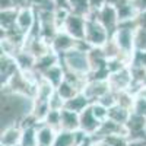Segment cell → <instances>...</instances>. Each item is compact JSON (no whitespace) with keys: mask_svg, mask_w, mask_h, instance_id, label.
Listing matches in <instances>:
<instances>
[{"mask_svg":"<svg viewBox=\"0 0 146 146\" xmlns=\"http://www.w3.org/2000/svg\"><path fill=\"white\" fill-rule=\"evenodd\" d=\"M60 62L64 66L67 72H73L76 75L89 78L92 73L91 62H89V51L80 50V48H73V50L60 56Z\"/></svg>","mask_w":146,"mask_h":146,"instance_id":"cell-2","label":"cell"},{"mask_svg":"<svg viewBox=\"0 0 146 146\" xmlns=\"http://www.w3.org/2000/svg\"><path fill=\"white\" fill-rule=\"evenodd\" d=\"M67 6L72 13L80 15V16H86L92 10L89 0H67Z\"/></svg>","mask_w":146,"mask_h":146,"instance_id":"cell-22","label":"cell"},{"mask_svg":"<svg viewBox=\"0 0 146 146\" xmlns=\"http://www.w3.org/2000/svg\"><path fill=\"white\" fill-rule=\"evenodd\" d=\"M131 113L146 117V98H143V96H140V95H136L135 96V104H133V108H131Z\"/></svg>","mask_w":146,"mask_h":146,"instance_id":"cell-28","label":"cell"},{"mask_svg":"<svg viewBox=\"0 0 146 146\" xmlns=\"http://www.w3.org/2000/svg\"><path fill=\"white\" fill-rule=\"evenodd\" d=\"M86 18V29H85V42L91 48H102L107 41L111 38L105 27L96 18V10H91L89 13L85 16Z\"/></svg>","mask_w":146,"mask_h":146,"instance_id":"cell-3","label":"cell"},{"mask_svg":"<svg viewBox=\"0 0 146 146\" xmlns=\"http://www.w3.org/2000/svg\"><path fill=\"white\" fill-rule=\"evenodd\" d=\"M78 146H94V140H92V137H89L88 140H85V142L79 143Z\"/></svg>","mask_w":146,"mask_h":146,"instance_id":"cell-35","label":"cell"},{"mask_svg":"<svg viewBox=\"0 0 146 146\" xmlns=\"http://www.w3.org/2000/svg\"><path fill=\"white\" fill-rule=\"evenodd\" d=\"M7 9H15L12 6V0H2V10H7Z\"/></svg>","mask_w":146,"mask_h":146,"instance_id":"cell-33","label":"cell"},{"mask_svg":"<svg viewBox=\"0 0 146 146\" xmlns=\"http://www.w3.org/2000/svg\"><path fill=\"white\" fill-rule=\"evenodd\" d=\"M56 91H57V94H58V95L64 100V102H66V101H69V100H72L73 96H76V95L80 92L78 88H75L73 85H70L67 80H64V82H63L62 85H60V86H58Z\"/></svg>","mask_w":146,"mask_h":146,"instance_id":"cell-23","label":"cell"},{"mask_svg":"<svg viewBox=\"0 0 146 146\" xmlns=\"http://www.w3.org/2000/svg\"><path fill=\"white\" fill-rule=\"evenodd\" d=\"M117 15H118V25H120V23H123V22H129V21L137 19V16L140 13L136 10L135 6L126 0L124 3H121V5L117 6Z\"/></svg>","mask_w":146,"mask_h":146,"instance_id":"cell-16","label":"cell"},{"mask_svg":"<svg viewBox=\"0 0 146 146\" xmlns=\"http://www.w3.org/2000/svg\"><path fill=\"white\" fill-rule=\"evenodd\" d=\"M53 2L56 3L57 7H69L67 6V0H53Z\"/></svg>","mask_w":146,"mask_h":146,"instance_id":"cell-34","label":"cell"},{"mask_svg":"<svg viewBox=\"0 0 146 146\" xmlns=\"http://www.w3.org/2000/svg\"><path fill=\"white\" fill-rule=\"evenodd\" d=\"M57 133L58 131H56L54 129L41 123L36 126V143L38 146H53Z\"/></svg>","mask_w":146,"mask_h":146,"instance_id":"cell-15","label":"cell"},{"mask_svg":"<svg viewBox=\"0 0 146 146\" xmlns=\"http://www.w3.org/2000/svg\"><path fill=\"white\" fill-rule=\"evenodd\" d=\"M96 18L98 21L105 27V29L110 34H114L115 29L118 28V15H117V7L113 5H105L101 9L96 10Z\"/></svg>","mask_w":146,"mask_h":146,"instance_id":"cell-6","label":"cell"},{"mask_svg":"<svg viewBox=\"0 0 146 146\" xmlns=\"http://www.w3.org/2000/svg\"><path fill=\"white\" fill-rule=\"evenodd\" d=\"M41 76H42L47 82H50L53 86L57 89L60 85L64 82V79H66V69H64V66L62 64V62H60V63L54 64L53 67H50L48 70H45Z\"/></svg>","mask_w":146,"mask_h":146,"instance_id":"cell-12","label":"cell"},{"mask_svg":"<svg viewBox=\"0 0 146 146\" xmlns=\"http://www.w3.org/2000/svg\"><path fill=\"white\" fill-rule=\"evenodd\" d=\"M2 85L7 83L10 80V78L15 75V73L19 72V66L16 63V58L13 56H9V54H5L2 53Z\"/></svg>","mask_w":146,"mask_h":146,"instance_id":"cell-13","label":"cell"},{"mask_svg":"<svg viewBox=\"0 0 146 146\" xmlns=\"http://www.w3.org/2000/svg\"><path fill=\"white\" fill-rule=\"evenodd\" d=\"M85 96L91 101V104L98 102L105 94L110 92V85L107 79H89L82 91Z\"/></svg>","mask_w":146,"mask_h":146,"instance_id":"cell-5","label":"cell"},{"mask_svg":"<svg viewBox=\"0 0 146 146\" xmlns=\"http://www.w3.org/2000/svg\"><path fill=\"white\" fill-rule=\"evenodd\" d=\"M23 129L21 126H10L2 129V136H0V145L2 146H19L22 143Z\"/></svg>","mask_w":146,"mask_h":146,"instance_id":"cell-11","label":"cell"},{"mask_svg":"<svg viewBox=\"0 0 146 146\" xmlns=\"http://www.w3.org/2000/svg\"><path fill=\"white\" fill-rule=\"evenodd\" d=\"M91 107H92L94 115L98 118L100 121H104V120L108 118V108L107 107H104L100 102H94V104H91Z\"/></svg>","mask_w":146,"mask_h":146,"instance_id":"cell-29","label":"cell"},{"mask_svg":"<svg viewBox=\"0 0 146 146\" xmlns=\"http://www.w3.org/2000/svg\"><path fill=\"white\" fill-rule=\"evenodd\" d=\"M12 6L19 10V9L27 7V6H31V3H29V0H12Z\"/></svg>","mask_w":146,"mask_h":146,"instance_id":"cell-31","label":"cell"},{"mask_svg":"<svg viewBox=\"0 0 146 146\" xmlns=\"http://www.w3.org/2000/svg\"><path fill=\"white\" fill-rule=\"evenodd\" d=\"M76 45H78V40H75L72 35H69L64 29H60L51 41L53 51L57 53L58 56H62V54L73 50V48H76Z\"/></svg>","mask_w":146,"mask_h":146,"instance_id":"cell-8","label":"cell"},{"mask_svg":"<svg viewBox=\"0 0 146 146\" xmlns=\"http://www.w3.org/2000/svg\"><path fill=\"white\" fill-rule=\"evenodd\" d=\"M135 47L136 51L146 53V28L139 27L135 31Z\"/></svg>","mask_w":146,"mask_h":146,"instance_id":"cell-27","label":"cell"},{"mask_svg":"<svg viewBox=\"0 0 146 146\" xmlns=\"http://www.w3.org/2000/svg\"><path fill=\"white\" fill-rule=\"evenodd\" d=\"M23 129L22 136V146H38L36 143V126H27Z\"/></svg>","mask_w":146,"mask_h":146,"instance_id":"cell-24","label":"cell"},{"mask_svg":"<svg viewBox=\"0 0 146 146\" xmlns=\"http://www.w3.org/2000/svg\"><path fill=\"white\" fill-rule=\"evenodd\" d=\"M16 16H18V9L2 10V19H0L2 32H9L16 28Z\"/></svg>","mask_w":146,"mask_h":146,"instance_id":"cell-20","label":"cell"},{"mask_svg":"<svg viewBox=\"0 0 146 146\" xmlns=\"http://www.w3.org/2000/svg\"><path fill=\"white\" fill-rule=\"evenodd\" d=\"M16 58V63L19 66V70H32L35 69V64H36V57L29 53L28 50H22L15 56Z\"/></svg>","mask_w":146,"mask_h":146,"instance_id":"cell-18","label":"cell"},{"mask_svg":"<svg viewBox=\"0 0 146 146\" xmlns=\"http://www.w3.org/2000/svg\"><path fill=\"white\" fill-rule=\"evenodd\" d=\"M80 117V130L85 133L86 136L89 137H94L96 135V131H98L102 121H100L98 118H96L94 115V111H92V107L89 105L85 111H82L79 114Z\"/></svg>","mask_w":146,"mask_h":146,"instance_id":"cell-10","label":"cell"},{"mask_svg":"<svg viewBox=\"0 0 146 146\" xmlns=\"http://www.w3.org/2000/svg\"><path fill=\"white\" fill-rule=\"evenodd\" d=\"M36 22V10L32 6H27L23 9L18 10L16 16V29L21 31L22 34H28Z\"/></svg>","mask_w":146,"mask_h":146,"instance_id":"cell-9","label":"cell"},{"mask_svg":"<svg viewBox=\"0 0 146 146\" xmlns=\"http://www.w3.org/2000/svg\"><path fill=\"white\" fill-rule=\"evenodd\" d=\"M60 123H62V111H58V110H50L47 117L44 118V124L54 129L56 131H60Z\"/></svg>","mask_w":146,"mask_h":146,"instance_id":"cell-25","label":"cell"},{"mask_svg":"<svg viewBox=\"0 0 146 146\" xmlns=\"http://www.w3.org/2000/svg\"><path fill=\"white\" fill-rule=\"evenodd\" d=\"M78 145L79 143L76 131H66V130H60L53 143V146H78Z\"/></svg>","mask_w":146,"mask_h":146,"instance_id":"cell-21","label":"cell"},{"mask_svg":"<svg viewBox=\"0 0 146 146\" xmlns=\"http://www.w3.org/2000/svg\"><path fill=\"white\" fill-rule=\"evenodd\" d=\"M63 29L69 35H72L75 40L83 41L85 40V29H86V18L80 16V15L70 13V16L67 18Z\"/></svg>","mask_w":146,"mask_h":146,"instance_id":"cell-7","label":"cell"},{"mask_svg":"<svg viewBox=\"0 0 146 146\" xmlns=\"http://www.w3.org/2000/svg\"><path fill=\"white\" fill-rule=\"evenodd\" d=\"M107 80H108V85H110V91L114 92V94L123 92V91H130L131 85H133L130 67H124L123 70L108 75Z\"/></svg>","mask_w":146,"mask_h":146,"instance_id":"cell-4","label":"cell"},{"mask_svg":"<svg viewBox=\"0 0 146 146\" xmlns=\"http://www.w3.org/2000/svg\"><path fill=\"white\" fill-rule=\"evenodd\" d=\"M127 2L135 6L139 13H143V12H146V0H127Z\"/></svg>","mask_w":146,"mask_h":146,"instance_id":"cell-30","label":"cell"},{"mask_svg":"<svg viewBox=\"0 0 146 146\" xmlns=\"http://www.w3.org/2000/svg\"><path fill=\"white\" fill-rule=\"evenodd\" d=\"M131 115V111L124 107H121L118 104H115L114 107H111L108 110V118L115 121V123H120V124H126L129 118Z\"/></svg>","mask_w":146,"mask_h":146,"instance_id":"cell-19","label":"cell"},{"mask_svg":"<svg viewBox=\"0 0 146 146\" xmlns=\"http://www.w3.org/2000/svg\"><path fill=\"white\" fill-rule=\"evenodd\" d=\"M89 5H91V9L92 10H98L102 6L107 5V0H89Z\"/></svg>","mask_w":146,"mask_h":146,"instance_id":"cell-32","label":"cell"},{"mask_svg":"<svg viewBox=\"0 0 146 146\" xmlns=\"http://www.w3.org/2000/svg\"><path fill=\"white\" fill-rule=\"evenodd\" d=\"M136 95H140V96H143V98H146V86L140 88V89H139V92H137Z\"/></svg>","mask_w":146,"mask_h":146,"instance_id":"cell-36","label":"cell"},{"mask_svg":"<svg viewBox=\"0 0 146 146\" xmlns=\"http://www.w3.org/2000/svg\"><path fill=\"white\" fill-rule=\"evenodd\" d=\"M72 12L69 10V7H56V10L53 12V16H54V22L58 29H63L64 23L67 21V18L70 16Z\"/></svg>","mask_w":146,"mask_h":146,"instance_id":"cell-26","label":"cell"},{"mask_svg":"<svg viewBox=\"0 0 146 146\" xmlns=\"http://www.w3.org/2000/svg\"><path fill=\"white\" fill-rule=\"evenodd\" d=\"M34 98L2 91V129L10 126H22L34 113Z\"/></svg>","mask_w":146,"mask_h":146,"instance_id":"cell-1","label":"cell"},{"mask_svg":"<svg viewBox=\"0 0 146 146\" xmlns=\"http://www.w3.org/2000/svg\"><path fill=\"white\" fill-rule=\"evenodd\" d=\"M89 105H91V101L86 98V96H85L83 92H79L76 96H73L72 100L66 101L64 108H66V110H70V111H75V113H78V114H80V113L85 111V110H86Z\"/></svg>","mask_w":146,"mask_h":146,"instance_id":"cell-17","label":"cell"},{"mask_svg":"<svg viewBox=\"0 0 146 146\" xmlns=\"http://www.w3.org/2000/svg\"><path fill=\"white\" fill-rule=\"evenodd\" d=\"M60 130H66V131H78V130H80V117H79V114L75 113V111H70V110L63 108L62 110Z\"/></svg>","mask_w":146,"mask_h":146,"instance_id":"cell-14","label":"cell"}]
</instances>
